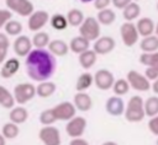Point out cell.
<instances>
[{"label": "cell", "mask_w": 158, "mask_h": 145, "mask_svg": "<svg viewBox=\"0 0 158 145\" xmlns=\"http://www.w3.org/2000/svg\"><path fill=\"white\" fill-rule=\"evenodd\" d=\"M56 57L48 49L35 48L25 60V68L28 77L37 82L49 80L56 71Z\"/></svg>", "instance_id": "cell-1"}, {"label": "cell", "mask_w": 158, "mask_h": 145, "mask_svg": "<svg viewBox=\"0 0 158 145\" xmlns=\"http://www.w3.org/2000/svg\"><path fill=\"white\" fill-rule=\"evenodd\" d=\"M125 118L127 122L131 123H138L142 122L143 118L146 117V112H144V101L141 96H132L126 106L125 109Z\"/></svg>", "instance_id": "cell-2"}, {"label": "cell", "mask_w": 158, "mask_h": 145, "mask_svg": "<svg viewBox=\"0 0 158 145\" xmlns=\"http://www.w3.org/2000/svg\"><path fill=\"white\" fill-rule=\"evenodd\" d=\"M100 22L98 21L96 17H93V16H89V17H85L84 22L79 26V34L83 36L84 38L89 39L90 42L91 41H96L100 36Z\"/></svg>", "instance_id": "cell-3"}, {"label": "cell", "mask_w": 158, "mask_h": 145, "mask_svg": "<svg viewBox=\"0 0 158 145\" xmlns=\"http://www.w3.org/2000/svg\"><path fill=\"white\" fill-rule=\"evenodd\" d=\"M14 96L16 100L17 104H26L27 102H30L36 95H37V88L35 85L30 84V82H21L17 84L14 87Z\"/></svg>", "instance_id": "cell-4"}, {"label": "cell", "mask_w": 158, "mask_h": 145, "mask_svg": "<svg viewBox=\"0 0 158 145\" xmlns=\"http://www.w3.org/2000/svg\"><path fill=\"white\" fill-rule=\"evenodd\" d=\"M126 79H127L131 88H133L136 91L146 92L149 88H152L151 80L144 74H141V72H138L136 70H130L127 72V75H126Z\"/></svg>", "instance_id": "cell-5"}, {"label": "cell", "mask_w": 158, "mask_h": 145, "mask_svg": "<svg viewBox=\"0 0 158 145\" xmlns=\"http://www.w3.org/2000/svg\"><path fill=\"white\" fill-rule=\"evenodd\" d=\"M120 36H121L122 43L126 47H133L135 44H137L139 33H138L136 23L130 22V21L123 22L120 27Z\"/></svg>", "instance_id": "cell-6"}, {"label": "cell", "mask_w": 158, "mask_h": 145, "mask_svg": "<svg viewBox=\"0 0 158 145\" xmlns=\"http://www.w3.org/2000/svg\"><path fill=\"white\" fill-rule=\"evenodd\" d=\"M5 5L21 17H30L35 12V6L30 0H5Z\"/></svg>", "instance_id": "cell-7"}, {"label": "cell", "mask_w": 158, "mask_h": 145, "mask_svg": "<svg viewBox=\"0 0 158 145\" xmlns=\"http://www.w3.org/2000/svg\"><path fill=\"white\" fill-rule=\"evenodd\" d=\"M38 138L43 145H60V133L54 125H43L38 131Z\"/></svg>", "instance_id": "cell-8"}, {"label": "cell", "mask_w": 158, "mask_h": 145, "mask_svg": "<svg viewBox=\"0 0 158 145\" xmlns=\"http://www.w3.org/2000/svg\"><path fill=\"white\" fill-rule=\"evenodd\" d=\"M115 81L116 80H115L114 74L107 69H99L94 74V84L101 91H106L109 88H112Z\"/></svg>", "instance_id": "cell-9"}, {"label": "cell", "mask_w": 158, "mask_h": 145, "mask_svg": "<svg viewBox=\"0 0 158 145\" xmlns=\"http://www.w3.org/2000/svg\"><path fill=\"white\" fill-rule=\"evenodd\" d=\"M86 124H88V122L84 117L75 116L74 118H72L70 120L67 122L65 133L70 138H80L86 129Z\"/></svg>", "instance_id": "cell-10"}, {"label": "cell", "mask_w": 158, "mask_h": 145, "mask_svg": "<svg viewBox=\"0 0 158 145\" xmlns=\"http://www.w3.org/2000/svg\"><path fill=\"white\" fill-rule=\"evenodd\" d=\"M53 111H54V114L57 117L58 120H70L72 118L75 117L77 114V107L73 102H69V101H63L58 104H56L53 107Z\"/></svg>", "instance_id": "cell-11"}, {"label": "cell", "mask_w": 158, "mask_h": 145, "mask_svg": "<svg viewBox=\"0 0 158 145\" xmlns=\"http://www.w3.org/2000/svg\"><path fill=\"white\" fill-rule=\"evenodd\" d=\"M49 20H51V17H49V15H48L47 11H44V10H37L27 20L28 29L32 31V32H38V31H41L48 23Z\"/></svg>", "instance_id": "cell-12"}, {"label": "cell", "mask_w": 158, "mask_h": 145, "mask_svg": "<svg viewBox=\"0 0 158 145\" xmlns=\"http://www.w3.org/2000/svg\"><path fill=\"white\" fill-rule=\"evenodd\" d=\"M32 48H33L32 39H30L25 34L17 36L16 39L14 41V44H12V49H14L15 54L20 58H26L32 52Z\"/></svg>", "instance_id": "cell-13"}, {"label": "cell", "mask_w": 158, "mask_h": 145, "mask_svg": "<svg viewBox=\"0 0 158 145\" xmlns=\"http://www.w3.org/2000/svg\"><path fill=\"white\" fill-rule=\"evenodd\" d=\"M105 109L106 112L112 116V117H118L121 114H125V109H126V106H125V102L121 98V96H111L106 100L105 102Z\"/></svg>", "instance_id": "cell-14"}, {"label": "cell", "mask_w": 158, "mask_h": 145, "mask_svg": "<svg viewBox=\"0 0 158 145\" xmlns=\"http://www.w3.org/2000/svg\"><path fill=\"white\" fill-rule=\"evenodd\" d=\"M115 45H116V42L112 37L101 36L94 42L93 49L98 53V55H106L115 49Z\"/></svg>", "instance_id": "cell-15"}, {"label": "cell", "mask_w": 158, "mask_h": 145, "mask_svg": "<svg viewBox=\"0 0 158 145\" xmlns=\"http://www.w3.org/2000/svg\"><path fill=\"white\" fill-rule=\"evenodd\" d=\"M20 65L21 64H20V60L17 58H7L2 63V65L0 68V76L2 79H10V77H12L19 71Z\"/></svg>", "instance_id": "cell-16"}, {"label": "cell", "mask_w": 158, "mask_h": 145, "mask_svg": "<svg viewBox=\"0 0 158 145\" xmlns=\"http://www.w3.org/2000/svg\"><path fill=\"white\" fill-rule=\"evenodd\" d=\"M73 103L75 104L77 109L80 112H88L93 107V100L90 97L89 93H86L85 91L83 92H77L74 95V101Z\"/></svg>", "instance_id": "cell-17"}, {"label": "cell", "mask_w": 158, "mask_h": 145, "mask_svg": "<svg viewBox=\"0 0 158 145\" xmlns=\"http://www.w3.org/2000/svg\"><path fill=\"white\" fill-rule=\"evenodd\" d=\"M136 26H137L139 36H142V37L152 36L156 32V23L149 17H141V18H138L137 22H136Z\"/></svg>", "instance_id": "cell-18"}, {"label": "cell", "mask_w": 158, "mask_h": 145, "mask_svg": "<svg viewBox=\"0 0 158 145\" xmlns=\"http://www.w3.org/2000/svg\"><path fill=\"white\" fill-rule=\"evenodd\" d=\"M96 59H98V53L94 49H88V50L83 52L81 54H79L78 60H79V64L83 69L89 70L95 65Z\"/></svg>", "instance_id": "cell-19"}, {"label": "cell", "mask_w": 158, "mask_h": 145, "mask_svg": "<svg viewBox=\"0 0 158 145\" xmlns=\"http://www.w3.org/2000/svg\"><path fill=\"white\" fill-rule=\"evenodd\" d=\"M47 48H48V50L54 57H64L70 50L69 45L64 41H62V39H53V41H51V43L48 44Z\"/></svg>", "instance_id": "cell-20"}, {"label": "cell", "mask_w": 158, "mask_h": 145, "mask_svg": "<svg viewBox=\"0 0 158 145\" xmlns=\"http://www.w3.org/2000/svg\"><path fill=\"white\" fill-rule=\"evenodd\" d=\"M89 45H90V41L89 39H86V38H84L83 36H77V37H74V38H72V41H70V43H69V48H70V50L73 52V53H75V54H81L83 52H85V50H88L89 49Z\"/></svg>", "instance_id": "cell-21"}, {"label": "cell", "mask_w": 158, "mask_h": 145, "mask_svg": "<svg viewBox=\"0 0 158 145\" xmlns=\"http://www.w3.org/2000/svg\"><path fill=\"white\" fill-rule=\"evenodd\" d=\"M9 118H10L11 122H14V123H16V124L20 125V124H22V123H25L27 120L28 112H27V109L23 106L19 104V106L11 108L10 114H9Z\"/></svg>", "instance_id": "cell-22"}, {"label": "cell", "mask_w": 158, "mask_h": 145, "mask_svg": "<svg viewBox=\"0 0 158 145\" xmlns=\"http://www.w3.org/2000/svg\"><path fill=\"white\" fill-rule=\"evenodd\" d=\"M93 84H94V75L90 74L89 71H85L78 76L77 82H75V90L77 92L86 91Z\"/></svg>", "instance_id": "cell-23"}, {"label": "cell", "mask_w": 158, "mask_h": 145, "mask_svg": "<svg viewBox=\"0 0 158 145\" xmlns=\"http://www.w3.org/2000/svg\"><path fill=\"white\" fill-rule=\"evenodd\" d=\"M139 49L142 53H151L158 50V37L156 34L143 37L139 42Z\"/></svg>", "instance_id": "cell-24"}, {"label": "cell", "mask_w": 158, "mask_h": 145, "mask_svg": "<svg viewBox=\"0 0 158 145\" xmlns=\"http://www.w3.org/2000/svg\"><path fill=\"white\" fill-rule=\"evenodd\" d=\"M36 88H37V96H40L41 98H47V97L52 96L56 92L57 86H56V84L53 81L46 80V81L38 82Z\"/></svg>", "instance_id": "cell-25"}, {"label": "cell", "mask_w": 158, "mask_h": 145, "mask_svg": "<svg viewBox=\"0 0 158 145\" xmlns=\"http://www.w3.org/2000/svg\"><path fill=\"white\" fill-rule=\"evenodd\" d=\"M15 103H16V100H15L14 93H11L5 86L1 85L0 86V104H1V107L10 109V108L15 107Z\"/></svg>", "instance_id": "cell-26"}, {"label": "cell", "mask_w": 158, "mask_h": 145, "mask_svg": "<svg viewBox=\"0 0 158 145\" xmlns=\"http://www.w3.org/2000/svg\"><path fill=\"white\" fill-rule=\"evenodd\" d=\"M141 15V6L132 1L130 5H127L123 10H122V16L126 21H130V22H133V20H137Z\"/></svg>", "instance_id": "cell-27"}, {"label": "cell", "mask_w": 158, "mask_h": 145, "mask_svg": "<svg viewBox=\"0 0 158 145\" xmlns=\"http://www.w3.org/2000/svg\"><path fill=\"white\" fill-rule=\"evenodd\" d=\"M96 18L98 21L100 22V25H104V26H110L115 22L116 20V14L114 10L111 9H104V10H100L96 15Z\"/></svg>", "instance_id": "cell-28"}, {"label": "cell", "mask_w": 158, "mask_h": 145, "mask_svg": "<svg viewBox=\"0 0 158 145\" xmlns=\"http://www.w3.org/2000/svg\"><path fill=\"white\" fill-rule=\"evenodd\" d=\"M32 39V43H33V47L35 48H38V49H44L46 47H48V44L51 43V38H49V34L44 31H38L33 34V37L31 38Z\"/></svg>", "instance_id": "cell-29"}, {"label": "cell", "mask_w": 158, "mask_h": 145, "mask_svg": "<svg viewBox=\"0 0 158 145\" xmlns=\"http://www.w3.org/2000/svg\"><path fill=\"white\" fill-rule=\"evenodd\" d=\"M67 18H68V22H69V26H73V27H79L84 20H85V16L83 14V11L78 10V9H72L67 12Z\"/></svg>", "instance_id": "cell-30"}, {"label": "cell", "mask_w": 158, "mask_h": 145, "mask_svg": "<svg viewBox=\"0 0 158 145\" xmlns=\"http://www.w3.org/2000/svg\"><path fill=\"white\" fill-rule=\"evenodd\" d=\"M49 22H51V26L54 29H57V31H63L69 25L67 15H63V14H54V15H52Z\"/></svg>", "instance_id": "cell-31"}, {"label": "cell", "mask_w": 158, "mask_h": 145, "mask_svg": "<svg viewBox=\"0 0 158 145\" xmlns=\"http://www.w3.org/2000/svg\"><path fill=\"white\" fill-rule=\"evenodd\" d=\"M1 134L6 138V139H15V138H17L19 136V134H20V128H19V124H16V123H14V122H7V123H5L4 125H2V128H1Z\"/></svg>", "instance_id": "cell-32"}, {"label": "cell", "mask_w": 158, "mask_h": 145, "mask_svg": "<svg viewBox=\"0 0 158 145\" xmlns=\"http://www.w3.org/2000/svg\"><path fill=\"white\" fill-rule=\"evenodd\" d=\"M144 112L149 118L158 114V96H151L144 101Z\"/></svg>", "instance_id": "cell-33"}, {"label": "cell", "mask_w": 158, "mask_h": 145, "mask_svg": "<svg viewBox=\"0 0 158 145\" xmlns=\"http://www.w3.org/2000/svg\"><path fill=\"white\" fill-rule=\"evenodd\" d=\"M22 23L20 21H16V20H11L9 21L5 26H4V32L10 37V36H14V37H17L21 34L22 32Z\"/></svg>", "instance_id": "cell-34"}, {"label": "cell", "mask_w": 158, "mask_h": 145, "mask_svg": "<svg viewBox=\"0 0 158 145\" xmlns=\"http://www.w3.org/2000/svg\"><path fill=\"white\" fill-rule=\"evenodd\" d=\"M138 60L146 68L157 66L158 65V50L157 52H151V53H141Z\"/></svg>", "instance_id": "cell-35"}, {"label": "cell", "mask_w": 158, "mask_h": 145, "mask_svg": "<svg viewBox=\"0 0 158 145\" xmlns=\"http://www.w3.org/2000/svg\"><path fill=\"white\" fill-rule=\"evenodd\" d=\"M131 88L127 79H118L115 81L114 86H112V91H114V95L116 96H123L128 92V90Z\"/></svg>", "instance_id": "cell-36"}, {"label": "cell", "mask_w": 158, "mask_h": 145, "mask_svg": "<svg viewBox=\"0 0 158 145\" xmlns=\"http://www.w3.org/2000/svg\"><path fill=\"white\" fill-rule=\"evenodd\" d=\"M38 120H40V123L42 125H53L58 119H57V117L54 114L53 108H49V109H44V111L41 112Z\"/></svg>", "instance_id": "cell-37"}, {"label": "cell", "mask_w": 158, "mask_h": 145, "mask_svg": "<svg viewBox=\"0 0 158 145\" xmlns=\"http://www.w3.org/2000/svg\"><path fill=\"white\" fill-rule=\"evenodd\" d=\"M9 48H10L9 36L5 32H1L0 33V63H4L6 60Z\"/></svg>", "instance_id": "cell-38"}, {"label": "cell", "mask_w": 158, "mask_h": 145, "mask_svg": "<svg viewBox=\"0 0 158 145\" xmlns=\"http://www.w3.org/2000/svg\"><path fill=\"white\" fill-rule=\"evenodd\" d=\"M11 20H12V11L6 10V9L0 10V27L1 28H4V26Z\"/></svg>", "instance_id": "cell-39"}, {"label": "cell", "mask_w": 158, "mask_h": 145, "mask_svg": "<svg viewBox=\"0 0 158 145\" xmlns=\"http://www.w3.org/2000/svg\"><path fill=\"white\" fill-rule=\"evenodd\" d=\"M144 75L151 80V81H154L158 79V65L157 66H148L146 70H144Z\"/></svg>", "instance_id": "cell-40"}, {"label": "cell", "mask_w": 158, "mask_h": 145, "mask_svg": "<svg viewBox=\"0 0 158 145\" xmlns=\"http://www.w3.org/2000/svg\"><path fill=\"white\" fill-rule=\"evenodd\" d=\"M148 129H149V131L153 135L158 136V114L154 116V117H152L149 119V122H148Z\"/></svg>", "instance_id": "cell-41"}, {"label": "cell", "mask_w": 158, "mask_h": 145, "mask_svg": "<svg viewBox=\"0 0 158 145\" xmlns=\"http://www.w3.org/2000/svg\"><path fill=\"white\" fill-rule=\"evenodd\" d=\"M110 4H112V0H95L94 1V7L100 11V10L107 9L110 6Z\"/></svg>", "instance_id": "cell-42"}, {"label": "cell", "mask_w": 158, "mask_h": 145, "mask_svg": "<svg viewBox=\"0 0 158 145\" xmlns=\"http://www.w3.org/2000/svg\"><path fill=\"white\" fill-rule=\"evenodd\" d=\"M131 2H132V0H112V5L118 10H123Z\"/></svg>", "instance_id": "cell-43"}, {"label": "cell", "mask_w": 158, "mask_h": 145, "mask_svg": "<svg viewBox=\"0 0 158 145\" xmlns=\"http://www.w3.org/2000/svg\"><path fill=\"white\" fill-rule=\"evenodd\" d=\"M69 145H89V143L83 138H73L69 141Z\"/></svg>", "instance_id": "cell-44"}, {"label": "cell", "mask_w": 158, "mask_h": 145, "mask_svg": "<svg viewBox=\"0 0 158 145\" xmlns=\"http://www.w3.org/2000/svg\"><path fill=\"white\" fill-rule=\"evenodd\" d=\"M152 91H153L156 95H158V79L153 81V84H152Z\"/></svg>", "instance_id": "cell-45"}, {"label": "cell", "mask_w": 158, "mask_h": 145, "mask_svg": "<svg viewBox=\"0 0 158 145\" xmlns=\"http://www.w3.org/2000/svg\"><path fill=\"white\" fill-rule=\"evenodd\" d=\"M101 145H118V144L115 143V141H105V143H102Z\"/></svg>", "instance_id": "cell-46"}, {"label": "cell", "mask_w": 158, "mask_h": 145, "mask_svg": "<svg viewBox=\"0 0 158 145\" xmlns=\"http://www.w3.org/2000/svg\"><path fill=\"white\" fill-rule=\"evenodd\" d=\"M5 139H6V138L1 134V136H0V145H5Z\"/></svg>", "instance_id": "cell-47"}, {"label": "cell", "mask_w": 158, "mask_h": 145, "mask_svg": "<svg viewBox=\"0 0 158 145\" xmlns=\"http://www.w3.org/2000/svg\"><path fill=\"white\" fill-rule=\"evenodd\" d=\"M154 34H156V36L158 37V22L156 23V32H154Z\"/></svg>", "instance_id": "cell-48"}, {"label": "cell", "mask_w": 158, "mask_h": 145, "mask_svg": "<svg viewBox=\"0 0 158 145\" xmlns=\"http://www.w3.org/2000/svg\"><path fill=\"white\" fill-rule=\"evenodd\" d=\"M80 1H81V2H84V4H86V2H91V1L94 2L95 0H80Z\"/></svg>", "instance_id": "cell-49"}, {"label": "cell", "mask_w": 158, "mask_h": 145, "mask_svg": "<svg viewBox=\"0 0 158 145\" xmlns=\"http://www.w3.org/2000/svg\"><path fill=\"white\" fill-rule=\"evenodd\" d=\"M156 144H157V145H158V138H157V141H156Z\"/></svg>", "instance_id": "cell-50"}, {"label": "cell", "mask_w": 158, "mask_h": 145, "mask_svg": "<svg viewBox=\"0 0 158 145\" xmlns=\"http://www.w3.org/2000/svg\"><path fill=\"white\" fill-rule=\"evenodd\" d=\"M157 10H158V2H157Z\"/></svg>", "instance_id": "cell-51"}]
</instances>
